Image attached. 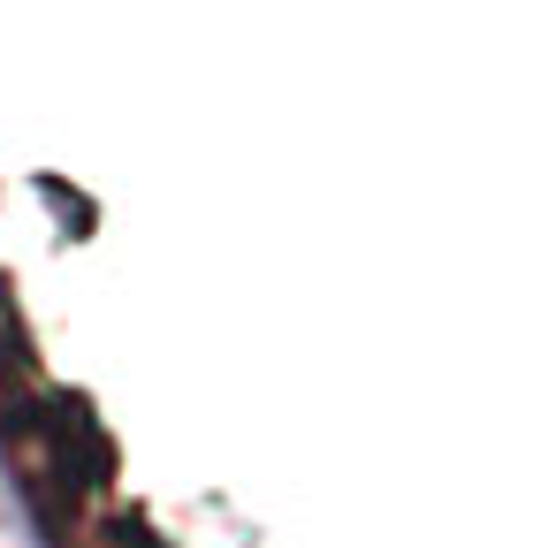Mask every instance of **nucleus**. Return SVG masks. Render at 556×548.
Returning a JSON list of instances; mask_svg holds the SVG:
<instances>
[]
</instances>
